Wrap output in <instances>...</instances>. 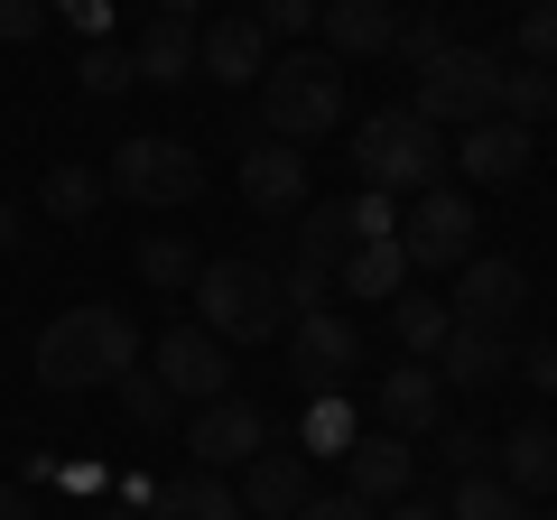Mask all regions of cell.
I'll list each match as a JSON object with an SVG mask.
<instances>
[{"label": "cell", "mask_w": 557, "mask_h": 520, "mask_svg": "<svg viewBox=\"0 0 557 520\" xmlns=\"http://www.w3.org/2000/svg\"><path fill=\"white\" fill-rule=\"evenodd\" d=\"M28 362H38L47 391H112V381L139 362V325L121 317V307H65V317L38 335Z\"/></svg>", "instance_id": "1"}, {"label": "cell", "mask_w": 557, "mask_h": 520, "mask_svg": "<svg viewBox=\"0 0 557 520\" xmlns=\"http://www.w3.org/2000/svg\"><path fill=\"white\" fill-rule=\"evenodd\" d=\"M196 325L214 344H270L288 335V298H278V270L270 260H205L196 270Z\"/></svg>", "instance_id": "2"}, {"label": "cell", "mask_w": 557, "mask_h": 520, "mask_svg": "<svg viewBox=\"0 0 557 520\" xmlns=\"http://www.w3.org/2000/svg\"><path fill=\"white\" fill-rule=\"evenodd\" d=\"M354 168L372 196H428V186H446V140L399 102V112H372L354 131Z\"/></svg>", "instance_id": "3"}, {"label": "cell", "mask_w": 557, "mask_h": 520, "mask_svg": "<svg viewBox=\"0 0 557 520\" xmlns=\"http://www.w3.org/2000/svg\"><path fill=\"white\" fill-rule=\"evenodd\" d=\"M344 121V65L335 57H317V47H307V57H278L270 75H260V131H270V140H325V131H335Z\"/></svg>", "instance_id": "4"}, {"label": "cell", "mask_w": 557, "mask_h": 520, "mask_svg": "<svg viewBox=\"0 0 557 520\" xmlns=\"http://www.w3.org/2000/svg\"><path fill=\"white\" fill-rule=\"evenodd\" d=\"M502 94V57L493 47H446L437 65H418V102L409 112L428 121V131H465V121H483Z\"/></svg>", "instance_id": "5"}, {"label": "cell", "mask_w": 557, "mask_h": 520, "mask_svg": "<svg viewBox=\"0 0 557 520\" xmlns=\"http://www.w3.org/2000/svg\"><path fill=\"white\" fill-rule=\"evenodd\" d=\"M102 186H112V196H131V205H159V214H168V205H196V196H205V159H196L186 140L139 131V140L112 149V177H102Z\"/></svg>", "instance_id": "6"}, {"label": "cell", "mask_w": 557, "mask_h": 520, "mask_svg": "<svg viewBox=\"0 0 557 520\" xmlns=\"http://www.w3.org/2000/svg\"><path fill=\"white\" fill-rule=\"evenodd\" d=\"M399 251H409V270H465L474 260V205L456 186H428L418 214H399Z\"/></svg>", "instance_id": "7"}, {"label": "cell", "mask_w": 557, "mask_h": 520, "mask_svg": "<svg viewBox=\"0 0 557 520\" xmlns=\"http://www.w3.org/2000/svg\"><path fill=\"white\" fill-rule=\"evenodd\" d=\"M149 372L168 381V400H233V344H214L205 325H168L159 354H149Z\"/></svg>", "instance_id": "8"}, {"label": "cell", "mask_w": 557, "mask_h": 520, "mask_svg": "<svg viewBox=\"0 0 557 520\" xmlns=\"http://www.w3.org/2000/svg\"><path fill=\"white\" fill-rule=\"evenodd\" d=\"M242 205L270 214V223H298L307 214V149L251 131V140H242Z\"/></svg>", "instance_id": "9"}, {"label": "cell", "mask_w": 557, "mask_h": 520, "mask_svg": "<svg viewBox=\"0 0 557 520\" xmlns=\"http://www.w3.org/2000/svg\"><path fill=\"white\" fill-rule=\"evenodd\" d=\"M260 446H270V419H260L251 400H205L196 419H186V456H196V474H233V465H251Z\"/></svg>", "instance_id": "10"}, {"label": "cell", "mask_w": 557, "mask_h": 520, "mask_svg": "<svg viewBox=\"0 0 557 520\" xmlns=\"http://www.w3.org/2000/svg\"><path fill=\"white\" fill-rule=\"evenodd\" d=\"M288 362H298L307 391H344L362 362V325L335 317V307H317V317H288Z\"/></svg>", "instance_id": "11"}, {"label": "cell", "mask_w": 557, "mask_h": 520, "mask_svg": "<svg viewBox=\"0 0 557 520\" xmlns=\"http://www.w3.org/2000/svg\"><path fill=\"white\" fill-rule=\"evenodd\" d=\"M446 307H456V325H493V335H511V325L530 317V270H520V260H465Z\"/></svg>", "instance_id": "12"}, {"label": "cell", "mask_w": 557, "mask_h": 520, "mask_svg": "<svg viewBox=\"0 0 557 520\" xmlns=\"http://www.w3.org/2000/svg\"><path fill=\"white\" fill-rule=\"evenodd\" d=\"M196 75H214V84H260V75H270V28H260L251 10L205 20V28H196Z\"/></svg>", "instance_id": "13"}, {"label": "cell", "mask_w": 557, "mask_h": 520, "mask_svg": "<svg viewBox=\"0 0 557 520\" xmlns=\"http://www.w3.org/2000/svg\"><path fill=\"white\" fill-rule=\"evenodd\" d=\"M372 419L391 428V437L437 428V419H446V381H437V362H391V372L372 381Z\"/></svg>", "instance_id": "14"}, {"label": "cell", "mask_w": 557, "mask_h": 520, "mask_svg": "<svg viewBox=\"0 0 557 520\" xmlns=\"http://www.w3.org/2000/svg\"><path fill=\"white\" fill-rule=\"evenodd\" d=\"M446 159L465 168V186H511L520 168H530V131L502 121V112H483V121H465V140L446 149Z\"/></svg>", "instance_id": "15"}, {"label": "cell", "mask_w": 557, "mask_h": 520, "mask_svg": "<svg viewBox=\"0 0 557 520\" xmlns=\"http://www.w3.org/2000/svg\"><path fill=\"white\" fill-rule=\"evenodd\" d=\"M307 493H317L307 483V456H288V446H260L242 465V520H298Z\"/></svg>", "instance_id": "16"}, {"label": "cell", "mask_w": 557, "mask_h": 520, "mask_svg": "<svg viewBox=\"0 0 557 520\" xmlns=\"http://www.w3.org/2000/svg\"><path fill=\"white\" fill-rule=\"evenodd\" d=\"M409 465H418V456L391 437V428H362V437L344 446V474H354L344 493H362L372 511H381V502H409Z\"/></svg>", "instance_id": "17"}, {"label": "cell", "mask_w": 557, "mask_h": 520, "mask_svg": "<svg viewBox=\"0 0 557 520\" xmlns=\"http://www.w3.org/2000/svg\"><path fill=\"white\" fill-rule=\"evenodd\" d=\"M437 381H456V391L511 381V335H493V325H446V344H437Z\"/></svg>", "instance_id": "18"}, {"label": "cell", "mask_w": 557, "mask_h": 520, "mask_svg": "<svg viewBox=\"0 0 557 520\" xmlns=\"http://www.w3.org/2000/svg\"><path fill=\"white\" fill-rule=\"evenodd\" d=\"M391 38H399L391 0H325V47H335V65L344 57H391Z\"/></svg>", "instance_id": "19"}, {"label": "cell", "mask_w": 557, "mask_h": 520, "mask_svg": "<svg viewBox=\"0 0 557 520\" xmlns=\"http://www.w3.org/2000/svg\"><path fill=\"white\" fill-rule=\"evenodd\" d=\"M493 456H502V483H511L520 502H530V493H557V428L530 419V428H511Z\"/></svg>", "instance_id": "20"}, {"label": "cell", "mask_w": 557, "mask_h": 520, "mask_svg": "<svg viewBox=\"0 0 557 520\" xmlns=\"http://www.w3.org/2000/svg\"><path fill=\"white\" fill-rule=\"evenodd\" d=\"M131 75L159 84V94H168V84H186V75H196V20H159L149 38L131 47Z\"/></svg>", "instance_id": "21"}, {"label": "cell", "mask_w": 557, "mask_h": 520, "mask_svg": "<svg viewBox=\"0 0 557 520\" xmlns=\"http://www.w3.org/2000/svg\"><path fill=\"white\" fill-rule=\"evenodd\" d=\"M149 520H242V493L223 474H177L168 493H149Z\"/></svg>", "instance_id": "22"}, {"label": "cell", "mask_w": 557, "mask_h": 520, "mask_svg": "<svg viewBox=\"0 0 557 520\" xmlns=\"http://www.w3.org/2000/svg\"><path fill=\"white\" fill-rule=\"evenodd\" d=\"M335 280L354 288V298H381V307H391L399 288H409V251H399V242H354Z\"/></svg>", "instance_id": "23"}, {"label": "cell", "mask_w": 557, "mask_h": 520, "mask_svg": "<svg viewBox=\"0 0 557 520\" xmlns=\"http://www.w3.org/2000/svg\"><path fill=\"white\" fill-rule=\"evenodd\" d=\"M446 325H456V307H446V298H409V288L391 298V335L409 344V362H437Z\"/></svg>", "instance_id": "24"}, {"label": "cell", "mask_w": 557, "mask_h": 520, "mask_svg": "<svg viewBox=\"0 0 557 520\" xmlns=\"http://www.w3.org/2000/svg\"><path fill=\"white\" fill-rule=\"evenodd\" d=\"M493 112H502V121H520V131H539V121L557 112V75H548V65H502Z\"/></svg>", "instance_id": "25"}, {"label": "cell", "mask_w": 557, "mask_h": 520, "mask_svg": "<svg viewBox=\"0 0 557 520\" xmlns=\"http://www.w3.org/2000/svg\"><path fill=\"white\" fill-rule=\"evenodd\" d=\"M446 520H530V502H520L511 483H493V474H456V502H446Z\"/></svg>", "instance_id": "26"}, {"label": "cell", "mask_w": 557, "mask_h": 520, "mask_svg": "<svg viewBox=\"0 0 557 520\" xmlns=\"http://www.w3.org/2000/svg\"><path fill=\"white\" fill-rule=\"evenodd\" d=\"M298 437L317 446V456H344V446L362 437V428H354V409H344V391H307V419H298Z\"/></svg>", "instance_id": "27"}, {"label": "cell", "mask_w": 557, "mask_h": 520, "mask_svg": "<svg viewBox=\"0 0 557 520\" xmlns=\"http://www.w3.org/2000/svg\"><path fill=\"white\" fill-rule=\"evenodd\" d=\"M102 196H112V186H102L94 168H47V214H57V223H94Z\"/></svg>", "instance_id": "28"}, {"label": "cell", "mask_w": 557, "mask_h": 520, "mask_svg": "<svg viewBox=\"0 0 557 520\" xmlns=\"http://www.w3.org/2000/svg\"><path fill=\"white\" fill-rule=\"evenodd\" d=\"M75 84H84V94H94V102H112V94H131V47H112V38H84V65H75Z\"/></svg>", "instance_id": "29"}, {"label": "cell", "mask_w": 557, "mask_h": 520, "mask_svg": "<svg viewBox=\"0 0 557 520\" xmlns=\"http://www.w3.org/2000/svg\"><path fill=\"white\" fill-rule=\"evenodd\" d=\"M196 270H205V260L186 251L177 233H149V242H139V280H149V288H196Z\"/></svg>", "instance_id": "30"}, {"label": "cell", "mask_w": 557, "mask_h": 520, "mask_svg": "<svg viewBox=\"0 0 557 520\" xmlns=\"http://www.w3.org/2000/svg\"><path fill=\"white\" fill-rule=\"evenodd\" d=\"M112 391H121V409H131V428H168V409H177V400H168V381H159V372H139V362L112 381Z\"/></svg>", "instance_id": "31"}, {"label": "cell", "mask_w": 557, "mask_h": 520, "mask_svg": "<svg viewBox=\"0 0 557 520\" xmlns=\"http://www.w3.org/2000/svg\"><path fill=\"white\" fill-rule=\"evenodd\" d=\"M520 65H548L557 75V0H530L520 10Z\"/></svg>", "instance_id": "32"}, {"label": "cell", "mask_w": 557, "mask_h": 520, "mask_svg": "<svg viewBox=\"0 0 557 520\" xmlns=\"http://www.w3.org/2000/svg\"><path fill=\"white\" fill-rule=\"evenodd\" d=\"M446 47H456V38H446V20H399V38H391V57L409 65V75H418V65H437Z\"/></svg>", "instance_id": "33"}, {"label": "cell", "mask_w": 557, "mask_h": 520, "mask_svg": "<svg viewBox=\"0 0 557 520\" xmlns=\"http://www.w3.org/2000/svg\"><path fill=\"white\" fill-rule=\"evenodd\" d=\"M344 214H354V242H399V196H344Z\"/></svg>", "instance_id": "34"}, {"label": "cell", "mask_w": 557, "mask_h": 520, "mask_svg": "<svg viewBox=\"0 0 557 520\" xmlns=\"http://www.w3.org/2000/svg\"><path fill=\"white\" fill-rule=\"evenodd\" d=\"M47 20H57L47 0H0V47H28V38L47 28Z\"/></svg>", "instance_id": "35"}, {"label": "cell", "mask_w": 557, "mask_h": 520, "mask_svg": "<svg viewBox=\"0 0 557 520\" xmlns=\"http://www.w3.org/2000/svg\"><path fill=\"white\" fill-rule=\"evenodd\" d=\"M260 28L270 38H307L317 28V0H260Z\"/></svg>", "instance_id": "36"}, {"label": "cell", "mask_w": 557, "mask_h": 520, "mask_svg": "<svg viewBox=\"0 0 557 520\" xmlns=\"http://www.w3.org/2000/svg\"><path fill=\"white\" fill-rule=\"evenodd\" d=\"M298 520H381V511H372L362 493H307V502H298Z\"/></svg>", "instance_id": "37"}, {"label": "cell", "mask_w": 557, "mask_h": 520, "mask_svg": "<svg viewBox=\"0 0 557 520\" xmlns=\"http://www.w3.org/2000/svg\"><path fill=\"white\" fill-rule=\"evenodd\" d=\"M483 456H493V437H474V428H446V465H456V474H474Z\"/></svg>", "instance_id": "38"}, {"label": "cell", "mask_w": 557, "mask_h": 520, "mask_svg": "<svg viewBox=\"0 0 557 520\" xmlns=\"http://www.w3.org/2000/svg\"><path fill=\"white\" fill-rule=\"evenodd\" d=\"M47 10H57V20H75L84 38H102V20H112V0H47Z\"/></svg>", "instance_id": "39"}, {"label": "cell", "mask_w": 557, "mask_h": 520, "mask_svg": "<svg viewBox=\"0 0 557 520\" xmlns=\"http://www.w3.org/2000/svg\"><path fill=\"white\" fill-rule=\"evenodd\" d=\"M520 372H530L539 391H557V344H530V354H520Z\"/></svg>", "instance_id": "40"}, {"label": "cell", "mask_w": 557, "mask_h": 520, "mask_svg": "<svg viewBox=\"0 0 557 520\" xmlns=\"http://www.w3.org/2000/svg\"><path fill=\"white\" fill-rule=\"evenodd\" d=\"M0 520H38V511H28V493H20V483H0Z\"/></svg>", "instance_id": "41"}, {"label": "cell", "mask_w": 557, "mask_h": 520, "mask_svg": "<svg viewBox=\"0 0 557 520\" xmlns=\"http://www.w3.org/2000/svg\"><path fill=\"white\" fill-rule=\"evenodd\" d=\"M391 520H446L437 502H391Z\"/></svg>", "instance_id": "42"}, {"label": "cell", "mask_w": 557, "mask_h": 520, "mask_svg": "<svg viewBox=\"0 0 557 520\" xmlns=\"http://www.w3.org/2000/svg\"><path fill=\"white\" fill-rule=\"evenodd\" d=\"M0 251H20V205H0Z\"/></svg>", "instance_id": "43"}, {"label": "cell", "mask_w": 557, "mask_h": 520, "mask_svg": "<svg viewBox=\"0 0 557 520\" xmlns=\"http://www.w3.org/2000/svg\"><path fill=\"white\" fill-rule=\"evenodd\" d=\"M196 10H205V0H159V20H196Z\"/></svg>", "instance_id": "44"}, {"label": "cell", "mask_w": 557, "mask_h": 520, "mask_svg": "<svg viewBox=\"0 0 557 520\" xmlns=\"http://www.w3.org/2000/svg\"><path fill=\"white\" fill-rule=\"evenodd\" d=\"M94 520H149V511H131V502H121V511H94Z\"/></svg>", "instance_id": "45"}]
</instances>
